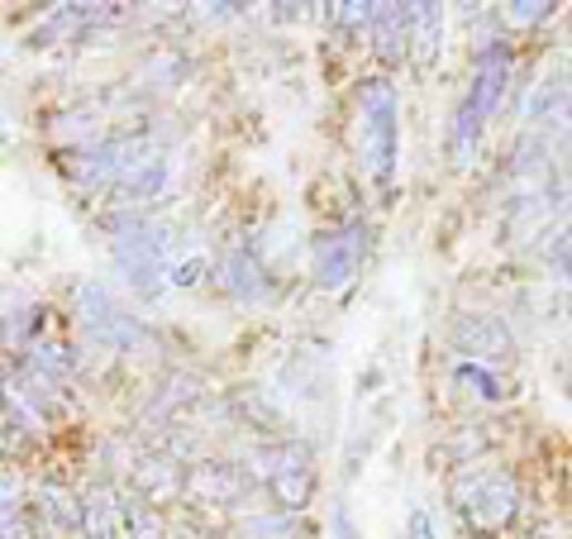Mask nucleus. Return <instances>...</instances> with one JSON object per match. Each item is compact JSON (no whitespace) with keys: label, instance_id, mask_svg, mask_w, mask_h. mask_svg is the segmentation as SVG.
<instances>
[{"label":"nucleus","instance_id":"obj_1","mask_svg":"<svg viewBox=\"0 0 572 539\" xmlns=\"http://www.w3.org/2000/svg\"><path fill=\"white\" fill-rule=\"evenodd\" d=\"M172 248H177V240H172V230L157 225V220H120V225H115V244H110L115 267H120L124 282H130L139 296H157L167 287Z\"/></svg>","mask_w":572,"mask_h":539},{"label":"nucleus","instance_id":"obj_2","mask_svg":"<svg viewBox=\"0 0 572 539\" xmlns=\"http://www.w3.org/2000/svg\"><path fill=\"white\" fill-rule=\"evenodd\" d=\"M396 134H401L396 87L368 82L362 87V163H368V172L381 186H391V177H396Z\"/></svg>","mask_w":572,"mask_h":539},{"label":"nucleus","instance_id":"obj_3","mask_svg":"<svg viewBox=\"0 0 572 539\" xmlns=\"http://www.w3.org/2000/svg\"><path fill=\"white\" fill-rule=\"evenodd\" d=\"M458 511L477 535H497L520 511V487L511 472H472L458 482Z\"/></svg>","mask_w":572,"mask_h":539},{"label":"nucleus","instance_id":"obj_4","mask_svg":"<svg viewBox=\"0 0 572 539\" xmlns=\"http://www.w3.org/2000/svg\"><path fill=\"white\" fill-rule=\"evenodd\" d=\"M263 464H267V487H273V497H277V511H292V516L306 511L315 497V468H310L306 444H282Z\"/></svg>","mask_w":572,"mask_h":539},{"label":"nucleus","instance_id":"obj_5","mask_svg":"<svg viewBox=\"0 0 572 539\" xmlns=\"http://www.w3.org/2000/svg\"><path fill=\"white\" fill-rule=\"evenodd\" d=\"M76 315H82V325L91 329L101 344H115V348H130L139 339V325L115 306V296H110L101 282H76Z\"/></svg>","mask_w":572,"mask_h":539},{"label":"nucleus","instance_id":"obj_6","mask_svg":"<svg viewBox=\"0 0 572 539\" xmlns=\"http://www.w3.org/2000/svg\"><path fill=\"white\" fill-rule=\"evenodd\" d=\"M143 157L149 153H143L139 139H105V144L86 149L82 157H72L68 172H72V182H82V186H110V182H124V172L139 167Z\"/></svg>","mask_w":572,"mask_h":539},{"label":"nucleus","instance_id":"obj_7","mask_svg":"<svg viewBox=\"0 0 572 539\" xmlns=\"http://www.w3.org/2000/svg\"><path fill=\"white\" fill-rule=\"evenodd\" d=\"M358 263H362V225H344L315 244V282L325 292H344L358 277Z\"/></svg>","mask_w":572,"mask_h":539},{"label":"nucleus","instance_id":"obj_8","mask_svg":"<svg viewBox=\"0 0 572 539\" xmlns=\"http://www.w3.org/2000/svg\"><path fill=\"white\" fill-rule=\"evenodd\" d=\"M505 87H511V53L501 49V43H487L482 53H477V68H472V91H468V105L482 115V124L497 115V105L505 96Z\"/></svg>","mask_w":572,"mask_h":539},{"label":"nucleus","instance_id":"obj_9","mask_svg":"<svg viewBox=\"0 0 572 539\" xmlns=\"http://www.w3.org/2000/svg\"><path fill=\"white\" fill-rule=\"evenodd\" d=\"M82 530H86V539H124V501L105 482L86 491V501H82Z\"/></svg>","mask_w":572,"mask_h":539},{"label":"nucleus","instance_id":"obj_10","mask_svg":"<svg viewBox=\"0 0 572 539\" xmlns=\"http://www.w3.org/2000/svg\"><path fill=\"white\" fill-rule=\"evenodd\" d=\"M458 344L477 358H511V329L497 315H463L458 321Z\"/></svg>","mask_w":572,"mask_h":539},{"label":"nucleus","instance_id":"obj_11","mask_svg":"<svg viewBox=\"0 0 572 539\" xmlns=\"http://www.w3.org/2000/svg\"><path fill=\"white\" fill-rule=\"evenodd\" d=\"M410 49H416L420 68H435V58L443 49V6H435V0L410 6Z\"/></svg>","mask_w":572,"mask_h":539},{"label":"nucleus","instance_id":"obj_12","mask_svg":"<svg viewBox=\"0 0 572 539\" xmlns=\"http://www.w3.org/2000/svg\"><path fill=\"white\" fill-rule=\"evenodd\" d=\"M372 43H377V53L387 58V62H401L406 53V43H410V6H372Z\"/></svg>","mask_w":572,"mask_h":539},{"label":"nucleus","instance_id":"obj_13","mask_svg":"<svg viewBox=\"0 0 572 539\" xmlns=\"http://www.w3.org/2000/svg\"><path fill=\"white\" fill-rule=\"evenodd\" d=\"M186 491H191V497H201V501L229 506V501L244 497V478H238L229 464H201V468H191Z\"/></svg>","mask_w":572,"mask_h":539},{"label":"nucleus","instance_id":"obj_14","mask_svg":"<svg viewBox=\"0 0 572 539\" xmlns=\"http://www.w3.org/2000/svg\"><path fill=\"white\" fill-rule=\"evenodd\" d=\"M225 282H229V292H234L238 301H263V296H267L263 267H258V258H253L244 244L229 248V258H225Z\"/></svg>","mask_w":572,"mask_h":539},{"label":"nucleus","instance_id":"obj_15","mask_svg":"<svg viewBox=\"0 0 572 539\" xmlns=\"http://www.w3.org/2000/svg\"><path fill=\"white\" fill-rule=\"evenodd\" d=\"M134 487L143 501H172L182 491V472H177V464H167V458H143L134 468Z\"/></svg>","mask_w":572,"mask_h":539},{"label":"nucleus","instance_id":"obj_16","mask_svg":"<svg viewBox=\"0 0 572 539\" xmlns=\"http://www.w3.org/2000/svg\"><path fill=\"white\" fill-rule=\"evenodd\" d=\"M163 186H167V157H157L149 153L139 167L124 172V182H120V192L130 196V201H153V196H163Z\"/></svg>","mask_w":572,"mask_h":539},{"label":"nucleus","instance_id":"obj_17","mask_svg":"<svg viewBox=\"0 0 572 539\" xmlns=\"http://www.w3.org/2000/svg\"><path fill=\"white\" fill-rule=\"evenodd\" d=\"M477 134H482V115H477V110L463 101V105H458V115H453V130H449V149H453V163H458V167L472 163Z\"/></svg>","mask_w":572,"mask_h":539},{"label":"nucleus","instance_id":"obj_18","mask_svg":"<svg viewBox=\"0 0 572 539\" xmlns=\"http://www.w3.org/2000/svg\"><path fill=\"white\" fill-rule=\"evenodd\" d=\"M453 383L463 387L468 396H477V401H501V377L487 368V363H458L453 368Z\"/></svg>","mask_w":572,"mask_h":539},{"label":"nucleus","instance_id":"obj_19","mask_svg":"<svg viewBox=\"0 0 572 539\" xmlns=\"http://www.w3.org/2000/svg\"><path fill=\"white\" fill-rule=\"evenodd\" d=\"M248 539H306V520L292 516V511L253 516V520H248Z\"/></svg>","mask_w":572,"mask_h":539},{"label":"nucleus","instance_id":"obj_20","mask_svg":"<svg viewBox=\"0 0 572 539\" xmlns=\"http://www.w3.org/2000/svg\"><path fill=\"white\" fill-rule=\"evenodd\" d=\"M43 516L62 530H82V506H76L62 487H43Z\"/></svg>","mask_w":572,"mask_h":539},{"label":"nucleus","instance_id":"obj_21","mask_svg":"<svg viewBox=\"0 0 572 539\" xmlns=\"http://www.w3.org/2000/svg\"><path fill=\"white\" fill-rule=\"evenodd\" d=\"M549 0H515V6H501V24L505 29H530V24H544L549 20Z\"/></svg>","mask_w":572,"mask_h":539},{"label":"nucleus","instance_id":"obj_22","mask_svg":"<svg viewBox=\"0 0 572 539\" xmlns=\"http://www.w3.org/2000/svg\"><path fill=\"white\" fill-rule=\"evenodd\" d=\"M544 258H549V267H553L559 277H572V220H568L563 230H553V234H549Z\"/></svg>","mask_w":572,"mask_h":539},{"label":"nucleus","instance_id":"obj_23","mask_svg":"<svg viewBox=\"0 0 572 539\" xmlns=\"http://www.w3.org/2000/svg\"><path fill=\"white\" fill-rule=\"evenodd\" d=\"M205 267H211V263H205L201 253H191L186 263H172V277L167 282H172V287H196V282L205 277Z\"/></svg>","mask_w":572,"mask_h":539},{"label":"nucleus","instance_id":"obj_24","mask_svg":"<svg viewBox=\"0 0 572 539\" xmlns=\"http://www.w3.org/2000/svg\"><path fill=\"white\" fill-rule=\"evenodd\" d=\"M334 10H339V24H348V29H372V6L368 0H362V6L358 0H348V6H334Z\"/></svg>","mask_w":572,"mask_h":539},{"label":"nucleus","instance_id":"obj_25","mask_svg":"<svg viewBox=\"0 0 572 539\" xmlns=\"http://www.w3.org/2000/svg\"><path fill=\"white\" fill-rule=\"evenodd\" d=\"M334 535H339V539H362V535L354 530V516H348L344 506H339V511H334Z\"/></svg>","mask_w":572,"mask_h":539},{"label":"nucleus","instance_id":"obj_26","mask_svg":"<svg viewBox=\"0 0 572 539\" xmlns=\"http://www.w3.org/2000/svg\"><path fill=\"white\" fill-rule=\"evenodd\" d=\"M410 539H435V526H429L425 511H410Z\"/></svg>","mask_w":572,"mask_h":539},{"label":"nucleus","instance_id":"obj_27","mask_svg":"<svg viewBox=\"0 0 572 539\" xmlns=\"http://www.w3.org/2000/svg\"><path fill=\"white\" fill-rule=\"evenodd\" d=\"M534 539H563V535H534Z\"/></svg>","mask_w":572,"mask_h":539}]
</instances>
